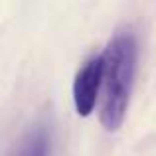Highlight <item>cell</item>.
<instances>
[{"instance_id":"cell-2","label":"cell","mask_w":156,"mask_h":156,"mask_svg":"<svg viewBox=\"0 0 156 156\" xmlns=\"http://www.w3.org/2000/svg\"><path fill=\"white\" fill-rule=\"evenodd\" d=\"M103 83V55H93L79 67L73 79V103L81 117L93 113Z\"/></svg>"},{"instance_id":"cell-3","label":"cell","mask_w":156,"mask_h":156,"mask_svg":"<svg viewBox=\"0 0 156 156\" xmlns=\"http://www.w3.org/2000/svg\"><path fill=\"white\" fill-rule=\"evenodd\" d=\"M51 152V136L44 125L30 129L22 136L16 146L14 156H50Z\"/></svg>"},{"instance_id":"cell-1","label":"cell","mask_w":156,"mask_h":156,"mask_svg":"<svg viewBox=\"0 0 156 156\" xmlns=\"http://www.w3.org/2000/svg\"><path fill=\"white\" fill-rule=\"evenodd\" d=\"M101 55H103L101 122L107 130H117L125 121L134 85L138 59V44L134 34L130 30H119Z\"/></svg>"}]
</instances>
